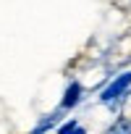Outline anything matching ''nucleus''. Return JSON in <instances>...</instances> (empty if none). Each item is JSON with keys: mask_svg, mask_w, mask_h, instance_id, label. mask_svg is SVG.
<instances>
[{"mask_svg": "<svg viewBox=\"0 0 131 134\" xmlns=\"http://www.w3.org/2000/svg\"><path fill=\"white\" fill-rule=\"evenodd\" d=\"M128 87H131V71H123V74L113 76V79L105 84V90L100 92V103H102V105H113V103H118L121 97H126Z\"/></svg>", "mask_w": 131, "mask_h": 134, "instance_id": "f257e3e1", "label": "nucleus"}, {"mask_svg": "<svg viewBox=\"0 0 131 134\" xmlns=\"http://www.w3.org/2000/svg\"><path fill=\"white\" fill-rule=\"evenodd\" d=\"M81 97H84V87H81V82H68V87L63 90V97H60V105H58V110H74L79 103H81Z\"/></svg>", "mask_w": 131, "mask_h": 134, "instance_id": "f03ea898", "label": "nucleus"}, {"mask_svg": "<svg viewBox=\"0 0 131 134\" xmlns=\"http://www.w3.org/2000/svg\"><path fill=\"white\" fill-rule=\"evenodd\" d=\"M58 126V110L55 113H47V116H42L37 124H34V129L29 131V134H47L50 129H55Z\"/></svg>", "mask_w": 131, "mask_h": 134, "instance_id": "7ed1b4c3", "label": "nucleus"}, {"mask_svg": "<svg viewBox=\"0 0 131 134\" xmlns=\"http://www.w3.org/2000/svg\"><path fill=\"white\" fill-rule=\"evenodd\" d=\"M105 134H131V118H128V116H118V118L108 126Z\"/></svg>", "mask_w": 131, "mask_h": 134, "instance_id": "20e7f679", "label": "nucleus"}, {"mask_svg": "<svg viewBox=\"0 0 131 134\" xmlns=\"http://www.w3.org/2000/svg\"><path fill=\"white\" fill-rule=\"evenodd\" d=\"M76 124H79V118H66L63 124H58V126H55V134H66L68 129H74Z\"/></svg>", "mask_w": 131, "mask_h": 134, "instance_id": "39448f33", "label": "nucleus"}, {"mask_svg": "<svg viewBox=\"0 0 131 134\" xmlns=\"http://www.w3.org/2000/svg\"><path fill=\"white\" fill-rule=\"evenodd\" d=\"M66 134H87V129H84L81 124H76L74 129H68V131H66Z\"/></svg>", "mask_w": 131, "mask_h": 134, "instance_id": "423d86ee", "label": "nucleus"}]
</instances>
